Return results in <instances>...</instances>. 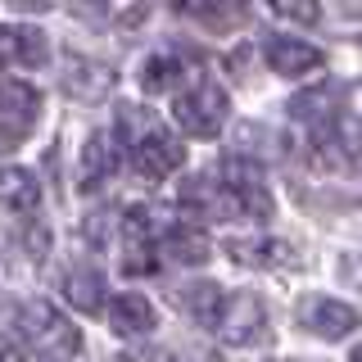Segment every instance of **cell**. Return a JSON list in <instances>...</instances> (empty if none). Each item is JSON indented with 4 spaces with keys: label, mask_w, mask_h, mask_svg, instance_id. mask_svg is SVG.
Masks as SVG:
<instances>
[{
    "label": "cell",
    "mask_w": 362,
    "mask_h": 362,
    "mask_svg": "<svg viewBox=\"0 0 362 362\" xmlns=\"http://www.w3.org/2000/svg\"><path fill=\"white\" fill-rule=\"evenodd\" d=\"M173 113H177V127L186 132V136H195V141H209V136L222 132L226 113H231V100H226L222 86L195 82L190 90H181V95H177Z\"/></svg>",
    "instance_id": "6da1fadb"
},
{
    "label": "cell",
    "mask_w": 362,
    "mask_h": 362,
    "mask_svg": "<svg viewBox=\"0 0 362 362\" xmlns=\"http://www.w3.org/2000/svg\"><path fill=\"white\" fill-rule=\"evenodd\" d=\"M18 331L32 339V344L41 349V354H77V344H82V335L68 326L64 313H54L45 299H23L18 303Z\"/></svg>",
    "instance_id": "7a4b0ae2"
},
{
    "label": "cell",
    "mask_w": 362,
    "mask_h": 362,
    "mask_svg": "<svg viewBox=\"0 0 362 362\" xmlns=\"http://www.w3.org/2000/svg\"><path fill=\"white\" fill-rule=\"evenodd\" d=\"M37 118H41V90L5 77L0 82V150H14L28 141Z\"/></svg>",
    "instance_id": "3957f363"
},
{
    "label": "cell",
    "mask_w": 362,
    "mask_h": 362,
    "mask_svg": "<svg viewBox=\"0 0 362 362\" xmlns=\"http://www.w3.org/2000/svg\"><path fill=\"white\" fill-rule=\"evenodd\" d=\"M344 100H349V90L339 86V82H322V86L299 90V95L290 100V113H294V122H303L308 132L335 136L339 118H344Z\"/></svg>",
    "instance_id": "277c9868"
},
{
    "label": "cell",
    "mask_w": 362,
    "mask_h": 362,
    "mask_svg": "<svg viewBox=\"0 0 362 362\" xmlns=\"http://www.w3.org/2000/svg\"><path fill=\"white\" fill-rule=\"evenodd\" d=\"M294 317H299V326L308 335H317V339H344V335H354V326H358L354 303L326 299V294H303Z\"/></svg>",
    "instance_id": "5b68a950"
},
{
    "label": "cell",
    "mask_w": 362,
    "mask_h": 362,
    "mask_svg": "<svg viewBox=\"0 0 362 362\" xmlns=\"http://www.w3.org/2000/svg\"><path fill=\"white\" fill-rule=\"evenodd\" d=\"M213 322H218V335L226 344H249V339H258V331H263L267 308H263V299H258L254 290H235L231 299L218 303Z\"/></svg>",
    "instance_id": "8992f818"
},
{
    "label": "cell",
    "mask_w": 362,
    "mask_h": 362,
    "mask_svg": "<svg viewBox=\"0 0 362 362\" xmlns=\"http://www.w3.org/2000/svg\"><path fill=\"white\" fill-rule=\"evenodd\" d=\"M50 59V41L32 23H5L0 28V64L9 68H41Z\"/></svg>",
    "instance_id": "52a82bcc"
},
{
    "label": "cell",
    "mask_w": 362,
    "mask_h": 362,
    "mask_svg": "<svg viewBox=\"0 0 362 362\" xmlns=\"http://www.w3.org/2000/svg\"><path fill=\"white\" fill-rule=\"evenodd\" d=\"M263 54H267V64L276 68L281 77H308V73H317V68L326 64V54L317 50V45H308V41H294V37H267V45H263Z\"/></svg>",
    "instance_id": "ba28073f"
},
{
    "label": "cell",
    "mask_w": 362,
    "mask_h": 362,
    "mask_svg": "<svg viewBox=\"0 0 362 362\" xmlns=\"http://www.w3.org/2000/svg\"><path fill=\"white\" fill-rule=\"evenodd\" d=\"M64 90L73 100H82V105H100V100H109V90H113V68L73 54V59L64 64Z\"/></svg>",
    "instance_id": "9c48e42d"
},
{
    "label": "cell",
    "mask_w": 362,
    "mask_h": 362,
    "mask_svg": "<svg viewBox=\"0 0 362 362\" xmlns=\"http://www.w3.org/2000/svg\"><path fill=\"white\" fill-rule=\"evenodd\" d=\"M113 173H118V141L105 136V132H95L82 145V154H77V186L95 190L100 181H109Z\"/></svg>",
    "instance_id": "30bf717a"
},
{
    "label": "cell",
    "mask_w": 362,
    "mask_h": 362,
    "mask_svg": "<svg viewBox=\"0 0 362 362\" xmlns=\"http://www.w3.org/2000/svg\"><path fill=\"white\" fill-rule=\"evenodd\" d=\"M195 68V54H186V50H158L145 59L141 68V86H145V95H158V90H173L177 82H186V73Z\"/></svg>",
    "instance_id": "8fae6325"
},
{
    "label": "cell",
    "mask_w": 362,
    "mask_h": 362,
    "mask_svg": "<svg viewBox=\"0 0 362 362\" xmlns=\"http://www.w3.org/2000/svg\"><path fill=\"white\" fill-rule=\"evenodd\" d=\"M181 163H186V150H181L173 136H163V132L136 145V168H141V177H150V181L168 177V173H177Z\"/></svg>",
    "instance_id": "7c38bea8"
},
{
    "label": "cell",
    "mask_w": 362,
    "mask_h": 362,
    "mask_svg": "<svg viewBox=\"0 0 362 362\" xmlns=\"http://www.w3.org/2000/svg\"><path fill=\"white\" fill-rule=\"evenodd\" d=\"M154 322H158V313H154V303L145 299V294H113L109 326L118 335H145V331H154Z\"/></svg>",
    "instance_id": "4fadbf2b"
},
{
    "label": "cell",
    "mask_w": 362,
    "mask_h": 362,
    "mask_svg": "<svg viewBox=\"0 0 362 362\" xmlns=\"http://www.w3.org/2000/svg\"><path fill=\"white\" fill-rule=\"evenodd\" d=\"M181 204H186V209L209 213V218H231V213H240L231 190H226V186H213L209 177H190L186 186H181Z\"/></svg>",
    "instance_id": "5bb4252c"
},
{
    "label": "cell",
    "mask_w": 362,
    "mask_h": 362,
    "mask_svg": "<svg viewBox=\"0 0 362 362\" xmlns=\"http://www.w3.org/2000/svg\"><path fill=\"white\" fill-rule=\"evenodd\" d=\"M37 204H41V181L28 168H0V209L28 213Z\"/></svg>",
    "instance_id": "9a60e30c"
},
{
    "label": "cell",
    "mask_w": 362,
    "mask_h": 362,
    "mask_svg": "<svg viewBox=\"0 0 362 362\" xmlns=\"http://www.w3.org/2000/svg\"><path fill=\"white\" fill-rule=\"evenodd\" d=\"M226 254L245 267H290L294 263V249L286 240H231Z\"/></svg>",
    "instance_id": "2e32d148"
},
{
    "label": "cell",
    "mask_w": 362,
    "mask_h": 362,
    "mask_svg": "<svg viewBox=\"0 0 362 362\" xmlns=\"http://www.w3.org/2000/svg\"><path fill=\"white\" fill-rule=\"evenodd\" d=\"M64 290H68V303L82 308V313H95L100 303H105V276H100L95 267H86V263H77L73 272H68Z\"/></svg>",
    "instance_id": "e0dca14e"
},
{
    "label": "cell",
    "mask_w": 362,
    "mask_h": 362,
    "mask_svg": "<svg viewBox=\"0 0 362 362\" xmlns=\"http://www.w3.org/2000/svg\"><path fill=\"white\" fill-rule=\"evenodd\" d=\"M181 9L204 18L209 28H240V23L249 18L245 0H181Z\"/></svg>",
    "instance_id": "ac0fdd59"
},
{
    "label": "cell",
    "mask_w": 362,
    "mask_h": 362,
    "mask_svg": "<svg viewBox=\"0 0 362 362\" xmlns=\"http://www.w3.org/2000/svg\"><path fill=\"white\" fill-rule=\"evenodd\" d=\"M222 303V290L213 286V281H190V286L177 290V308L190 313L195 322H213V313H218Z\"/></svg>",
    "instance_id": "d6986e66"
},
{
    "label": "cell",
    "mask_w": 362,
    "mask_h": 362,
    "mask_svg": "<svg viewBox=\"0 0 362 362\" xmlns=\"http://www.w3.org/2000/svg\"><path fill=\"white\" fill-rule=\"evenodd\" d=\"M118 136H122V141H132V145H141V141H150V136H158L154 109L122 105V109H118Z\"/></svg>",
    "instance_id": "ffe728a7"
},
{
    "label": "cell",
    "mask_w": 362,
    "mask_h": 362,
    "mask_svg": "<svg viewBox=\"0 0 362 362\" xmlns=\"http://www.w3.org/2000/svg\"><path fill=\"white\" fill-rule=\"evenodd\" d=\"M168 258H173V263H186V267H195V263H204V258H209V240H204L199 231H173L168 235Z\"/></svg>",
    "instance_id": "44dd1931"
},
{
    "label": "cell",
    "mask_w": 362,
    "mask_h": 362,
    "mask_svg": "<svg viewBox=\"0 0 362 362\" xmlns=\"http://www.w3.org/2000/svg\"><path fill=\"white\" fill-rule=\"evenodd\" d=\"M68 14H73L77 23H86V28H109L113 23L105 0H68Z\"/></svg>",
    "instance_id": "7402d4cb"
},
{
    "label": "cell",
    "mask_w": 362,
    "mask_h": 362,
    "mask_svg": "<svg viewBox=\"0 0 362 362\" xmlns=\"http://www.w3.org/2000/svg\"><path fill=\"white\" fill-rule=\"evenodd\" d=\"M122 272H132V276L154 272V249H150V240H127V249H122Z\"/></svg>",
    "instance_id": "603a6c76"
},
{
    "label": "cell",
    "mask_w": 362,
    "mask_h": 362,
    "mask_svg": "<svg viewBox=\"0 0 362 362\" xmlns=\"http://www.w3.org/2000/svg\"><path fill=\"white\" fill-rule=\"evenodd\" d=\"M276 14H286V18H294V23H317L322 14H317V0H267Z\"/></svg>",
    "instance_id": "cb8c5ba5"
},
{
    "label": "cell",
    "mask_w": 362,
    "mask_h": 362,
    "mask_svg": "<svg viewBox=\"0 0 362 362\" xmlns=\"http://www.w3.org/2000/svg\"><path fill=\"white\" fill-rule=\"evenodd\" d=\"M113 231H118V218H113V213H90L86 218V240L90 245H109Z\"/></svg>",
    "instance_id": "d4e9b609"
},
{
    "label": "cell",
    "mask_w": 362,
    "mask_h": 362,
    "mask_svg": "<svg viewBox=\"0 0 362 362\" xmlns=\"http://www.w3.org/2000/svg\"><path fill=\"white\" fill-rule=\"evenodd\" d=\"M23 245H28V254H45V249H50V231H45V226L41 222H28V226H23Z\"/></svg>",
    "instance_id": "484cf974"
},
{
    "label": "cell",
    "mask_w": 362,
    "mask_h": 362,
    "mask_svg": "<svg viewBox=\"0 0 362 362\" xmlns=\"http://www.w3.org/2000/svg\"><path fill=\"white\" fill-rule=\"evenodd\" d=\"M118 362H173V358H168V349H141V354H127Z\"/></svg>",
    "instance_id": "4316f807"
},
{
    "label": "cell",
    "mask_w": 362,
    "mask_h": 362,
    "mask_svg": "<svg viewBox=\"0 0 362 362\" xmlns=\"http://www.w3.org/2000/svg\"><path fill=\"white\" fill-rule=\"evenodd\" d=\"M0 362H23V354L9 344V339H0Z\"/></svg>",
    "instance_id": "83f0119b"
},
{
    "label": "cell",
    "mask_w": 362,
    "mask_h": 362,
    "mask_svg": "<svg viewBox=\"0 0 362 362\" xmlns=\"http://www.w3.org/2000/svg\"><path fill=\"white\" fill-rule=\"evenodd\" d=\"M28 5H41V9H45V0H28Z\"/></svg>",
    "instance_id": "f1b7e54d"
}]
</instances>
